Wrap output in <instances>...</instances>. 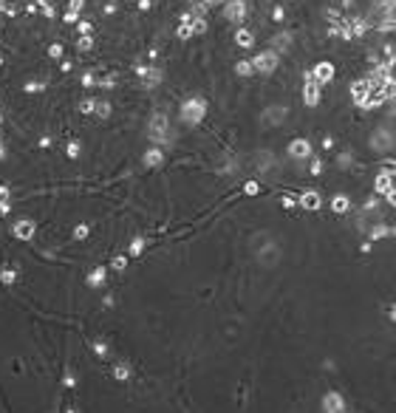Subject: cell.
I'll use <instances>...</instances> for the list:
<instances>
[{
    "label": "cell",
    "mask_w": 396,
    "mask_h": 413,
    "mask_svg": "<svg viewBox=\"0 0 396 413\" xmlns=\"http://www.w3.org/2000/svg\"><path fill=\"white\" fill-rule=\"evenodd\" d=\"M201 108H204L201 102H193V105H184V116H190V119L196 122V119H198V114H201Z\"/></svg>",
    "instance_id": "1"
},
{
    "label": "cell",
    "mask_w": 396,
    "mask_h": 413,
    "mask_svg": "<svg viewBox=\"0 0 396 413\" xmlns=\"http://www.w3.org/2000/svg\"><path fill=\"white\" fill-rule=\"evenodd\" d=\"M17 235H20V238L32 235V224H26V221H23V224H17Z\"/></svg>",
    "instance_id": "2"
},
{
    "label": "cell",
    "mask_w": 396,
    "mask_h": 413,
    "mask_svg": "<svg viewBox=\"0 0 396 413\" xmlns=\"http://www.w3.org/2000/svg\"><path fill=\"white\" fill-rule=\"evenodd\" d=\"M3 156H6V148H3V142H0V159H3Z\"/></svg>",
    "instance_id": "3"
},
{
    "label": "cell",
    "mask_w": 396,
    "mask_h": 413,
    "mask_svg": "<svg viewBox=\"0 0 396 413\" xmlns=\"http://www.w3.org/2000/svg\"><path fill=\"white\" fill-rule=\"evenodd\" d=\"M3 9H6V0H0V12H3Z\"/></svg>",
    "instance_id": "4"
}]
</instances>
